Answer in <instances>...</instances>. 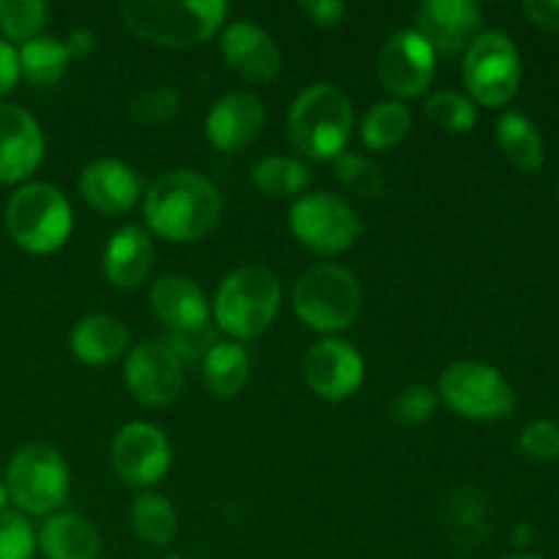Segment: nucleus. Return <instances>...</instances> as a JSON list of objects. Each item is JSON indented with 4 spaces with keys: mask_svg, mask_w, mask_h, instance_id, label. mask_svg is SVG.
I'll use <instances>...</instances> for the list:
<instances>
[{
    "mask_svg": "<svg viewBox=\"0 0 559 559\" xmlns=\"http://www.w3.org/2000/svg\"><path fill=\"white\" fill-rule=\"evenodd\" d=\"M497 140L513 167L535 173L544 164V140L530 118L522 112H502L497 120Z\"/></svg>",
    "mask_w": 559,
    "mask_h": 559,
    "instance_id": "nucleus-25",
    "label": "nucleus"
},
{
    "mask_svg": "<svg viewBox=\"0 0 559 559\" xmlns=\"http://www.w3.org/2000/svg\"><path fill=\"white\" fill-rule=\"evenodd\" d=\"M20 76V55L5 38H0V98L14 91Z\"/></svg>",
    "mask_w": 559,
    "mask_h": 559,
    "instance_id": "nucleus-38",
    "label": "nucleus"
},
{
    "mask_svg": "<svg viewBox=\"0 0 559 559\" xmlns=\"http://www.w3.org/2000/svg\"><path fill=\"white\" fill-rule=\"evenodd\" d=\"M295 314L317 333H338L360 314V287L342 265H317L300 276L293 293Z\"/></svg>",
    "mask_w": 559,
    "mask_h": 559,
    "instance_id": "nucleus-6",
    "label": "nucleus"
},
{
    "mask_svg": "<svg viewBox=\"0 0 559 559\" xmlns=\"http://www.w3.org/2000/svg\"><path fill=\"white\" fill-rule=\"evenodd\" d=\"M222 52L229 69L249 82H271L282 71L276 41L254 22L238 20L222 33Z\"/></svg>",
    "mask_w": 559,
    "mask_h": 559,
    "instance_id": "nucleus-17",
    "label": "nucleus"
},
{
    "mask_svg": "<svg viewBox=\"0 0 559 559\" xmlns=\"http://www.w3.org/2000/svg\"><path fill=\"white\" fill-rule=\"evenodd\" d=\"M202 364H205L207 391L218 399L238 396L249 380V353L235 342H218Z\"/></svg>",
    "mask_w": 559,
    "mask_h": 559,
    "instance_id": "nucleus-26",
    "label": "nucleus"
},
{
    "mask_svg": "<svg viewBox=\"0 0 559 559\" xmlns=\"http://www.w3.org/2000/svg\"><path fill=\"white\" fill-rule=\"evenodd\" d=\"M180 107V93L175 87L167 85H158V87H147L142 91L140 96L131 102L129 112L136 123L142 126H158V123H167L178 115Z\"/></svg>",
    "mask_w": 559,
    "mask_h": 559,
    "instance_id": "nucleus-33",
    "label": "nucleus"
},
{
    "mask_svg": "<svg viewBox=\"0 0 559 559\" xmlns=\"http://www.w3.org/2000/svg\"><path fill=\"white\" fill-rule=\"evenodd\" d=\"M282 306V287L267 267L246 265L229 273L216 293V325L233 338H254L271 328Z\"/></svg>",
    "mask_w": 559,
    "mask_h": 559,
    "instance_id": "nucleus-4",
    "label": "nucleus"
},
{
    "mask_svg": "<svg viewBox=\"0 0 559 559\" xmlns=\"http://www.w3.org/2000/svg\"><path fill=\"white\" fill-rule=\"evenodd\" d=\"M222 216V194L200 173L175 169L162 175L145 194L147 227L164 240L189 243L211 233Z\"/></svg>",
    "mask_w": 559,
    "mask_h": 559,
    "instance_id": "nucleus-1",
    "label": "nucleus"
},
{
    "mask_svg": "<svg viewBox=\"0 0 559 559\" xmlns=\"http://www.w3.org/2000/svg\"><path fill=\"white\" fill-rule=\"evenodd\" d=\"M464 82L486 107H502L511 102L522 82V58L516 44L500 31L475 36L464 58Z\"/></svg>",
    "mask_w": 559,
    "mask_h": 559,
    "instance_id": "nucleus-9",
    "label": "nucleus"
},
{
    "mask_svg": "<svg viewBox=\"0 0 559 559\" xmlns=\"http://www.w3.org/2000/svg\"><path fill=\"white\" fill-rule=\"evenodd\" d=\"M289 227L300 243L320 254L347 251L360 235L358 213L328 191L295 200V205L289 207Z\"/></svg>",
    "mask_w": 559,
    "mask_h": 559,
    "instance_id": "nucleus-10",
    "label": "nucleus"
},
{
    "mask_svg": "<svg viewBox=\"0 0 559 559\" xmlns=\"http://www.w3.org/2000/svg\"><path fill=\"white\" fill-rule=\"evenodd\" d=\"M409 126H413V115L404 104L382 102L366 112L364 123H360V140L371 151H385V147L399 145L409 134Z\"/></svg>",
    "mask_w": 559,
    "mask_h": 559,
    "instance_id": "nucleus-27",
    "label": "nucleus"
},
{
    "mask_svg": "<svg viewBox=\"0 0 559 559\" xmlns=\"http://www.w3.org/2000/svg\"><path fill=\"white\" fill-rule=\"evenodd\" d=\"M333 164H336L338 183L353 191L355 197H377L385 186L382 169L371 158L358 156V153H342L338 158H333Z\"/></svg>",
    "mask_w": 559,
    "mask_h": 559,
    "instance_id": "nucleus-32",
    "label": "nucleus"
},
{
    "mask_svg": "<svg viewBox=\"0 0 559 559\" xmlns=\"http://www.w3.org/2000/svg\"><path fill=\"white\" fill-rule=\"evenodd\" d=\"M424 112L440 129L456 131V134H464V131H469L478 123V109H475V104L469 98H464L462 93L453 91L431 93L424 104Z\"/></svg>",
    "mask_w": 559,
    "mask_h": 559,
    "instance_id": "nucleus-30",
    "label": "nucleus"
},
{
    "mask_svg": "<svg viewBox=\"0 0 559 559\" xmlns=\"http://www.w3.org/2000/svg\"><path fill=\"white\" fill-rule=\"evenodd\" d=\"M80 194L96 211L118 216V213L134 207L136 197H140V180L126 164L115 162V158H102L82 173Z\"/></svg>",
    "mask_w": 559,
    "mask_h": 559,
    "instance_id": "nucleus-19",
    "label": "nucleus"
},
{
    "mask_svg": "<svg viewBox=\"0 0 559 559\" xmlns=\"http://www.w3.org/2000/svg\"><path fill=\"white\" fill-rule=\"evenodd\" d=\"M5 227L31 254H52L71 235V205L55 186L27 183L5 205Z\"/></svg>",
    "mask_w": 559,
    "mask_h": 559,
    "instance_id": "nucleus-5",
    "label": "nucleus"
},
{
    "mask_svg": "<svg viewBox=\"0 0 559 559\" xmlns=\"http://www.w3.org/2000/svg\"><path fill=\"white\" fill-rule=\"evenodd\" d=\"M522 451L544 462L559 456V426L551 420H533L522 431Z\"/></svg>",
    "mask_w": 559,
    "mask_h": 559,
    "instance_id": "nucleus-37",
    "label": "nucleus"
},
{
    "mask_svg": "<svg viewBox=\"0 0 559 559\" xmlns=\"http://www.w3.org/2000/svg\"><path fill=\"white\" fill-rule=\"evenodd\" d=\"M47 3L41 0H0V31L9 38H36L47 22Z\"/></svg>",
    "mask_w": 559,
    "mask_h": 559,
    "instance_id": "nucleus-31",
    "label": "nucleus"
},
{
    "mask_svg": "<svg viewBox=\"0 0 559 559\" xmlns=\"http://www.w3.org/2000/svg\"><path fill=\"white\" fill-rule=\"evenodd\" d=\"M265 129V107L251 93H227L211 107L205 134L222 153H240L254 145Z\"/></svg>",
    "mask_w": 559,
    "mask_h": 559,
    "instance_id": "nucleus-16",
    "label": "nucleus"
},
{
    "mask_svg": "<svg viewBox=\"0 0 559 559\" xmlns=\"http://www.w3.org/2000/svg\"><path fill=\"white\" fill-rule=\"evenodd\" d=\"M38 546L49 559H96L102 540L87 519L76 513H58L41 524Z\"/></svg>",
    "mask_w": 559,
    "mask_h": 559,
    "instance_id": "nucleus-22",
    "label": "nucleus"
},
{
    "mask_svg": "<svg viewBox=\"0 0 559 559\" xmlns=\"http://www.w3.org/2000/svg\"><path fill=\"white\" fill-rule=\"evenodd\" d=\"M131 524L151 546H167L178 533V516L162 495H142L131 508Z\"/></svg>",
    "mask_w": 559,
    "mask_h": 559,
    "instance_id": "nucleus-29",
    "label": "nucleus"
},
{
    "mask_svg": "<svg viewBox=\"0 0 559 559\" xmlns=\"http://www.w3.org/2000/svg\"><path fill=\"white\" fill-rule=\"evenodd\" d=\"M480 27V9L469 0H426L418 9V33L435 52H459L473 44Z\"/></svg>",
    "mask_w": 559,
    "mask_h": 559,
    "instance_id": "nucleus-18",
    "label": "nucleus"
},
{
    "mask_svg": "<svg viewBox=\"0 0 559 559\" xmlns=\"http://www.w3.org/2000/svg\"><path fill=\"white\" fill-rule=\"evenodd\" d=\"M164 342L175 349L180 364H194V360H205L207 353L216 347V333H213L211 322L202 328H191V331H175L169 333Z\"/></svg>",
    "mask_w": 559,
    "mask_h": 559,
    "instance_id": "nucleus-36",
    "label": "nucleus"
},
{
    "mask_svg": "<svg viewBox=\"0 0 559 559\" xmlns=\"http://www.w3.org/2000/svg\"><path fill=\"white\" fill-rule=\"evenodd\" d=\"M112 462L126 484L153 486L167 475L173 451H169L167 437L156 426L129 424L115 437Z\"/></svg>",
    "mask_w": 559,
    "mask_h": 559,
    "instance_id": "nucleus-13",
    "label": "nucleus"
},
{
    "mask_svg": "<svg viewBox=\"0 0 559 559\" xmlns=\"http://www.w3.org/2000/svg\"><path fill=\"white\" fill-rule=\"evenodd\" d=\"M300 9L317 22V25H336L344 14H347V5L338 3V0H311V3H300Z\"/></svg>",
    "mask_w": 559,
    "mask_h": 559,
    "instance_id": "nucleus-40",
    "label": "nucleus"
},
{
    "mask_svg": "<svg viewBox=\"0 0 559 559\" xmlns=\"http://www.w3.org/2000/svg\"><path fill=\"white\" fill-rule=\"evenodd\" d=\"M513 538L519 540V544H522V540H527V538H533V533H530L527 527H522V530H516V535H513Z\"/></svg>",
    "mask_w": 559,
    "mask_h": 559,
    "instance_id": "nucleus-42",
    "label": "nucleus"
},
{
    "mask_svg": "<svg viewBox=\"0 0 559 559\" xmlns=\"http://www.w3.org/2000/svg\"><path fill=\"white\" fill-rule=\"evenodd\" d=\"M44 158V134L31 112L0 104V183L31 178Z\"/></svg>",
    "mask_w": 559,
    "mask_h": 559,
    "instance_id": "nucleus-15",
    "label": "nucleus"
},
{
    "mask_svg": "<svg viewBox=\"0 0 559 559\" xmlns=\"http://www.w3.org/2000/svg\"><path fill=\"white\" fill-rule=\"evenodd\" d=\"M251 178H254L257 189L265 191L267 197H295L300 191H306L309 186L311 173L306 164H300L298 158L289 156H267L251 169Z\"/></svg>",
    "mask_w": 559,
    "mask_h": 559,
    "instance_id": "nucleus-28",
    "label": "nucleus"
},
{
    "mask_svg": "<svg viewBox=\"0 0 559 559\" xmlns=\"http://www.w3.org/2000/svg\"><path fill=\"white\" fill-rule=\"evenodd\" d=\"M224 0H129L120 5L126 27L158 47H197L227 16Z\"/></svg>",
    "mask_w": 559,
    "mask_h": 559,
    "instance_id": "nucleus-2",
    "label": "nucleus"
},
{
    "mask_svg": "<svg viewBox=\"0 0 559 559\" xmlns=\"http://www.w3.org/2000/svg\"><path fill=\"white\" fill-rule=\"evenodd\" d=\"M20 74L38 87H52L63 80L71 60V47L52 36H36L22 44L20 52Z\"/></svg>",
    "mask_w": 559,
    "mask_h": 559,
    "instance_id": "nucleus-24",
    "label": "nucleus"
},
{
    "mask_svg": "<svg viewBox=\"0 0 559 559\" xmlns=\"http://www.w3.org/2000/svg\"><path fill=\"white\" fill-rule=\"evenodd\" d=\"M164 559H183V557H164Z\"/></svg>",
    "mask_w": 559,
    "mask_h": 559,
    "instance_id": "nucleus-44",
    "label": "nucleus"
},
{
    "mask_svg": "<svg viewBox=\"0 0 559 559\" xmlns=\"http://www.w3.org/2000/svg\"><path fill=\"white\" fill-rule=\"evenodd\" d=\"M153 243L142 227L126 224L109 238L104 251V273L115 287H136L151 273Z\"/></svg>",
    "mask_w": 559,
    "mask_h": 559,
    "instance_id": "nucleus-21",
    "label": "nucleus"
},
{
    "mask_svg": "<svg viewBox=\"0 0 559 559\" xmlns=\"http://www.w3.org/2000/svg\"><path fill=\"white\" fill-rule=\"evenodd\" d=\"M437 407V393L429 385H409L404 391H399V396L393 399L391 409L393 418L404 426H418L424 420L431 418Z\"/></svg>",
    "mask_w": 559,
    "mask_h": 559,
    "instance_id": "nucleus-35",
    "label": "nucleus"
},
{
    "mask_svg": "<svg viewBox=\"0 0 559 559\" xmlns=\"http://www.w3.org/2000/svg\"><path fill=\"white\" fill-rule=\"evenodd\" d=\"M437 52L418 31H399L382 44L377 71L388 93L402 98L420 96L435 80Z\"/></svg>",
    "mask_w": 559,
    "mask_h": 559,
    "instance_id": "nucleus-11",
    "label": "nucleus"
},
{
    "mask_svg": "<svg viewBox=\"0 0 559 559\" xmlns=\"http://www.w3.org/2000/svg\"><path fill=\"white\" fill-rule=\"evenodd\" d=\"M36 533L31 522L14 511H0V559H31Z\"/></svg>",
    "mask_w": 559,
    "mask_h": 559,
    "instance_id": "nucleus-34",
    "label": "nucleus"
},
{
    "mask_svg": "<svg viewBox=\"0 0 559 559\" xmlns=\"http://www.w3.org/2000/svg\"><path fill=\"white\" fill-rule=\"evenodd\" d=\"M293 145L309 158H338L353 131V104L331 82H320L300 93L287 118Z\"/></svg>",
    "mask_w": 559,
    "mask_h": 559,
    "instance_id": "nucleus-3",
    "label": "nucleus"
},
{
    "mask_svg": "<svg viewBox=\"0 0 559 559\" xmlns=\"http://www.w3.org/2000/svg\"><path fill=\"white\" fill-rule=\"evenodd\" d=\"M440 396L453 413L469 420H500L516 407L513 388L495 366L459 360L440 377Z\"/></svg>",
    "mask_w": 559,
    "mask_h": 559,
    "instance_id": "nucleus-8",
    "label": "nucleus"
},
{
    "mask_svg": "<svg viewBox=\"0 0 559 559\" xmlns=\"http://www.w3.org/2000/svg\"><path fill=\"white\" fill-rule=\"evenodd\" d=\"M126 347H129V331H126L123 322L107 314L85 317V320L76 322L74 333H71V353L82 364H112L115 358L126 353Z\"/></svg>",
    "mask_w": 559,
    "mask_h": 559,
    "instance_id": "nucleus-23",
    "label": "nucleus"
},
{
    "mask_svg": "<svg viewBox=\"0 0 559 559\" xmlns=\"http://www.w3.org/2000/svg\"><path fill=\"white\" fill-rule=\"evenodd\" d=\"M5 491L20 511L47 516L69 497V467L55 448L25 445L9 462Z\"/></svg>",
    "mask_w": 559,
    "mask_h": 559,
    "instance_id": "nucleus-7",
    "label": "nucleus"
},
{
    "mask_svg": "<svg viewBox=\"0 0 559 559\" xmlns=\"http://www.w3.org/2000/svg\"><path fill=\"white\" fill-rule=\"evenodd\" d=\"M508 559H544V557H538V555H519V557H508Z\"/></svg>",
    "mask_w": 559,
    "mask_h": 559,
    "instance_id": "nucleus-43",
    "label": "nucleus"
},
{
    "mask_svg": "<svg viewBox=\"0 0 559 559\" xmlns=\"http://www.w3.org/2000/svg\"><path fill=\"white\" fill-rule=\"evenodd\" d=\"M151 304L169 333L202 328L211 317V306L202 289L183 276L158 278L151 289Z\"/></svg>",
    "mask_w": 559,
    "mask_h": 559,
    "instance_id": "nucleus-20",
    "label": "nucleus"
},
{
    "mask_svg": "<svg viewBox=\"0 0 559 559\" xmlns=\"http://www.w3.org/2000/svg\"><path fill=\"white\" fill-rule=\"evenodd\" d=\"M306 380L317 396L328 402H344L364 382V358L353 344L328 338L314 344L306 355Z\"/></svg>",
    "mask_w": 559,
    "mask_h": 559,
    "instance_id": "nucleus-14",
    "label": "nucleus"
},
{
    "mask_svg": "<svg viewBox=\"0 0 559 559\" xmlns=\"http://www.w3.org/2000/svg\"><path fill=\"white\" fill-rule=\"evenodd\" d=\"M524 14L544 31L559 33V0H527Z\"/></svg>",
    "mask_w": 559,
    "mask_h": 559,
    "instance_id": "nucleus-39",
    "label": "nucleus"
},
{
    "mask_svg": "<svg viewBox=\"0 0 559 559\" xmlns=\"http://www.w3.org/2000/svg\"><path fill=\"white\" fill-rule=\"evenodd\" d=\"M5 502H9V491H5V484L0 480V511H5Z\"/></svg>",
    "mask_w": 559,
    "mask_h": 559,
    "instance_id": "nucleus-41",
    "label": "nucleus"
},
{
    "mask_svg": "<svg viewBox=\"0 0 559 559\" xmlns=\"http://www.w3.org/2000/svg\"><path fill=\"white\" fill-rule=\"evenodd\" d=\"M126 385L147 407H164L180 393L183 364L164 338L140 344L126 360Z\"/></svg>",
    "mask_w": 559,
    "mask_h": 559,
    "instance_id": "nucleus-12",
    "label": "nucleus"
}]
</instances>
